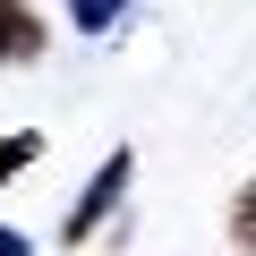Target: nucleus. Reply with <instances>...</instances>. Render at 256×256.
Here are the masks:
<instances>
[{
	"label": "nucleus",
	"mask_w": 256,
	"mask_h": 256,
	"mask_svg": "<svg viewBox=\"0 0 256 256\" xmlns=\"http://www.w3.org/2000/svg\"><path fill=\"white\" fill-rule=\"evenodd\" d=\"M230 239H239V256H256V171H248V188L230 205Z\"/></svg>",
	"instance_id": "obj_4"
},
{
	"label": "nucleus",
	"mask_w": 256,
	"mask_h": 256,
	"mask_svg": "<svg viewBox=\"0 0 256 256\" xmlns=\"http://www.w3.org/2000/svg\"><path fill=\"white\" fill-rule=\"evenodd\" d=\"M43 43H52V26L26 9V0H0V68H26V60H43Z\"/></svg>",
	"instance_id": "obj_2"
},
{
	"label": "nucleus",
	"mask_w": 256,
	"mask_h": 256,
	"mask_svg": "<svg viewBox=\"0 0 256 256\" xmlns=\"http://www.w3.org/2000/svg\"><path fill=\"white\" fill-rule=\"evenodd\" d=\"M120 18H128V0H68V26L77 34H111Z\"/></svg>",
	"instance_id": "obj_3"
},
{
	"label": "nucleus",
	"mask_w": 256,
	"mask_h": 256,
	"mask_svg": "<svg viewBox=\"0 0 256 256\" xmlns=\"http://www.w3.org/2000/svg\"><path fill=\"white\" fill-rule=\"evenodd\" d=\"M0 256H34V239H26V230H9V222H0Z\"/></svg>",
	"instance_id": "obj_6"
},
{
	"label": "nucleus",
	"mask_w": 256,
	"mask_h": 256,
	"mask_svg": "<svg viewBox=\"0 0 256 256\" xmlns=\"http://www.w3.org/2000/svg\"><path fill=\"white\" fill-rule=\"evenodd\" d=\"M128 180H137V154H128V146H111L102 162H94V180L77 188V205L60 214V248H86L111 214H120V196H128Z\"/></svg>",
	"instance_id": "obj_1"
},
{
	"label": "nucleus",
	"mask_w": 256,
	"mask_h": 256,
	"mask_svg": "<svg viewBox=\"0 0 256 256\" xmlns=\"http://www.w3.org/2000/svg\"><path fill=\"white\" fill-rule=\"evenodd\" d=\"M43 154V137H34V128H18V137H0V180H18L26 162Z\"/></svg>",
	"instance_id": "obj_5"
}]
</instances>
